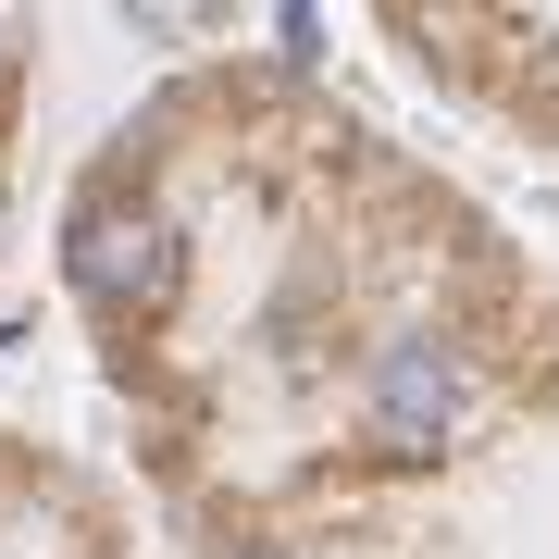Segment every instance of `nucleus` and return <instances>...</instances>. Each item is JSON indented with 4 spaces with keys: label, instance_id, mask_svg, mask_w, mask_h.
<instances>
[{
    "label": "nucleus",
    "instance_id": "3",
    "mask_svg": "<svg viewBox=\"0 0 559 559\" xmlns=\"http://www.w3.org/2000/svg\"><path fill=\"white\" fill-rule=\"evenodd\" d=\"M138 25H150V38H200L212 0H138Z\"/></svg>",
    "mask_w": 559,
    "mask_h": 559
},
{
    "label": "nucleus",
    "instance_id": "1",
    "mask_svg": "<svg viewBox=\"0 0 559 559\" xmlns=\"http://www.w3.org/2000/svg\"><path fill=\"white\" fill-rule=\"evenodd\" d=\"M460 411H473V373H460L448 348H399V360H385V385H373V448L423 460V448L460 436Z\"/></svg>",
    "mask_w": 559,
    "mask_h": 559
},
{
    "label": "nucleus",
    "instance_id": "2",
    "mask_svg": "<svg viewBox=\"0 0 559 559\" xmlns=\"http://www.w3.org/2000/svg\"><path fill=\"white\" fill-rule=\"evenodd\" d=\"M62 261H75V286H87V299H112V311H138V299L175 286V237H162V212H87Z\"/></svg>",
    "mask_w": 559,
    "mask_h": 559
}]
</instances>
